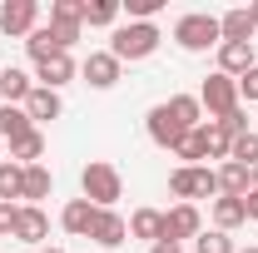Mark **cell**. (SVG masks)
<instances>
[{
	"label": "cell",
	"mask_w": 258,
	"mask_h": 253,
	"mask_svg": "<svg viewBox=\"0 0 258 253\" xmlns=\"http://www.w3.org/2000/svg\"><path fill=\"white\" fill-rule=\"evenodd\" d=\"M204 134H209V159H228V149H233V134H228L219 119H204Z\"/></svg>",
	"instance_id": "32"
},
{
	"label": "cell",
	"mask_w": 258,
	"mask_h": 253,
	"mask_svg": "<svg viewBox=\"0 0 258 253\" xmlns=\"http://www.w3.org/2000/svg\"><path fill=\"white\" fill-rule=\"evenodd\" d=\"M119 70H124V65L114 60L109 50H95L90 60L80 65V75H85V85H90V90H114V85H119Z\"/></svg>",
	"instance_id": "10"
},
{
	"label": "cell",
	"mask_w": 258,
	"mask_h": 253,
	"mask_svg": "<svg viewBox=\"0 0 258 253\" xmlns=\"http://www.w3.org/2000/svg\"><path fill=\"white\" fill-rule=\"evenodd\" d=\"M199 104H204V114L209 119H224V114H233L243 99H238V80H228V75H209L204 85H199Z\"/></svg>",
	"instance_id": "5"
},
{
	"label": "cell",
	"mask_w": 258,
	"mask_h": 253,
	"mask_svg": "<svg viewBox=\"0 0 258 253\" xmlns=\"http://www.w3.org/2000/svg\"><path fill=\"white\" fill-rule=\"evenodd\" d=\"M0 149H5V144H0Z\"/></svg>",
	"instance_id": "43"
},
{
	"label": "cell",
	"mask_w": 258,
	"mask_h": 253,
	"mask_svg": "<svg viewBox=\"0 0 258 253\" xmlns=\"http://www.w3.org/2000/svg\"><path fill=\"white\" fill-rule=\"evenodd\" d=\"M40 253H64V248H40Z\"/></svg>",
	"instance_id": "41"
},
{
	"label": "cell",
	"mask_w": 258,
	"mask_h": 253,
	"mask_svg": "<svg viewBox=\"0 0 258 253\" xmlns=\"http://www.w3.org/2000/svg\"><path fill=\"white\" fill-rule=\"evenodd\" d=\"M204 233V214L194 209V204H174L169 214H164V238H174V243H184V238H199Z\"/></svg>",
	"instance_id": "8"
},
{
	"label": "cell",
	"mask_w": 258,
	"mask_h": 253,
	"mask_svg": "<svg viewBox=\"0 0 258 253\" xmlns=\"http://www.w3.org/2000/svg\"><path fill=\"white\" fill-rule=\"evenodd\" d=\"M80 199H90L95 209H114L124 199V174L109 164V159H90L80 169Z\"/></svg>",
	"instance_id": "2"
},
{
	"label": "cell",
	"mask_w": 258,
	"mask_h": 253,
	"mask_svg": "<svg viewBox=\"0 0 258 253\" xmlns=\"http://www.w3.org/2000/svg\"><path fill=\"white\" fill-rule=\"evenodd\" d=\"M248 223V214H243V199H228V194H219L214 199V228L219 233H233V228H243Z\"/></svg>",
	"instance_id": "21"
},
{
	"label": "cell",
	"mask_w": 258,
	"mask_h": 253,
	"mask_svg": "<svg viewBox=\"0 0 258 253\" xmlns=\"http://www.w3.org/2000/svg\"><path fill=\"white\" fill-rule=\"evenodd\" d=\"M90 223H95V204L90 199H70L60 209V228L75 233V238H90Z\"/></svg>",
	"instance_id": "18"
},
{
	"label": "cell",
	"mask_w": 258,
	"mask_h": 253,
	"mask_svg": "<svg viewBox=\"0 0 258 253\" xmlns=\"http://www.w3.org/2000/svg\"><path fill=\"white\" fill-rule=\"evenodd\" d=\"M174 154L184 159V164H204V159H209V134H204V124L194 129V134H184V139H179V149H174Z\"/></svg>",
	"instance_id": "28"
},
{
	"label": "cell",
	"mask_w": 258,
	"mask_h": 253,
	"mask_svg": "<svg viewBox=\"0 0 258 253\" xmlns=\"http://www.w3.org/2000/svg\"><path fill=\"white\" fill-rule=\"evenodd\" d=\"M174 45L189 50V55L219 50V45H224V40H219V15H209V10H189V15H179V20H174Z\"/></svg>",
	"instance_id": "3"
},
{
	"label": "cell",
	"mask_w": 258,
	"mask_h": 253,
	"mask_svg": "<svg viewBox=\"0 0 258 253\" xmlns=\"http://www.w3.org/2000/svg\"><path fill=\"white\" fill-rule=\"evenodd\" d=\"M20 194H25V164L0 159V204H15Z\"/></svg>",
	"instance_id": "24"
},
{
	"label": "cell",
	"mask_w": 258,
	"mask_h": 253,
	"mask_svg": "<svg viewBox=\"0 0 258 253\" xmlns=\"http://www.w3.org/2000/svg\"><path fill=\"white\" fill-rule=\"evenodd\" d=\"M238 99H248V104H258V65L248 70V75H238Z\"/></svg>",
	"instance_id": "35"
},
{
	"label": "cell",
	"mask_w": 258,
	"mask_h": 253,
	"mask_svg": "<svg viewBox=\"0 0 258 253\" xmlns=\"http://www.w3.org/2000/svg\"><path fill=\"white\" fill-rule=\"evenodd\" d=\"M169 194L179 204H194V199H219V174L209 164H179L169 174Z\"/></svg>",
	"instance_id": "4"
},
{
	"label": "cell",
	"mask_w": 258,
	"mask_h": 253,
	"mask_svg": "<svg viewBox=\"0 0 258 253\" xmlns=\"http://www.w3.org/2000/svg\"><path fill=\"white\" fill-rule=\"evenodd\" d=\"M129 238V219L119 214V209H95V223H90V243H99V248H119Z\"/></svg>",
	"instance_id": "7"
},
{
	"label": "cell",
	"mask_w": 258,
	"mask_h": 253,
	"mask_svg": "<svg viewBox=\"0 0 258 253\" xmlns=\"http://www.w3.org/2000/svg\"><path fill=\"white\" fill-rule=\"evenodd\" d=\"M45 238H50V219H45V209L20 204V214H15V243H30V248H40Z\"/></svg>",
	"instance_id": "11"
},
{
	"label": "cell",
	"mask_w": 258,
	"mask_h": 253,
	"mask_svg": "<svg viewBox=\"0 0 258 253\" xmlns=\"http://www.w3.org/2000/svg\"><path fill=\"white\" fill-rule=\"evenodd\" d=\"M40 25V0H5L0 5V35H30Z\"/></svg>",
	"instance_id": "6"
},
{
	"label": "cell",
	"mask_w": 258,
	"mask_h": 253,
	"mask_svg": "<svg viewBox=\"0 0 258 253\" xmlns=\"http://www.w3.org/2000/svg\"><path fill=\"white\" fill-rule=\"evenodd\" d=\"M50 25H80L85 30V0H50Z\"/></svg>",
	"instance_id": "29"
},
{
	"label": "cell",
	"mask_w": 258,
	"mask_h": 253,
	"mask_svg": "<svg viewBox=\"0 0 258 253\" xmlns=\"http://www.w3.org/2000/svg\"><path fill=\"white\" fill-rule=\"evenodd\" d=\"M149 253H184V248H179L174 238H159V243H149Z\"/></svg>",
	"instance_id": "38"
},
{
	"label": "cell",
	"mask_w": 258,
	"mask_h": 253,
	"mask_svg": "<svg viewBox=\"0 0 258 253\" xmlns=\"http://www.w3.org/2000/svg\"><path fill=\"white\" fill-rule=\"evenodd\" d=\"M219 40H224V45H253V20H248L243 5L219 15Z\"/></svg>",
	"instance_id": "16"
},
{
	"label": "cell",
	"mask_w": 258,
	"mask_h": 253,
	"mask_svg": "<svg viewBox=\"0 0 258 253\" xmlns=\"http://www.w3.org/2000/svg\"><path fill=\"white\" fill-rule=\"evenodd\" d=\"M164 109H169V119L184 129V134H194V129L204 124V104H199V95H169Z\"/></svg>",
	"instance_id": "15"
},
{
	"label": "cell",
	"mask_w": 258,
	"mask_h": 253,
	"mask_svg": "<svg viewBox=\"0 0 258 253\" xmlns=\"http://www.w3.org/2000/svg\"><path fill=\"white\" fill-rule=\"evenodd\" d=\"M144 129H149V139H154L159 149H169V154H174V149H179V139H184V129L169 119V109H164V104H154V109L144 114Z\"/></svg>",
	"instance_id": "12"
},
{
	"label": "cell",
	"mask_w": 258,
	"mask_h": 253,
	"mask_svg": "<svg viewBox=\"0 0 258 253\" xmlns=\"http://www.w3.org/2000/svg\"><path fill=\"white\" fill-rule=\"evenodd\" d=\"M238 253H258V248H238Z\"/></svg>",
	"instance_id": "42"
},
{
	"label": "cell",
	"mask_w": 258,
	"mask_h": 253,
	"mask_svg": "<svg viewBox=\"0 0 258 253\" xmlns=\"http://www.w3.org/2000/svg\"><path fill=\"white\" fill-rule=\"evenodd\" d=\"M119 5H124L129 20H144V25H154V15L164 10V0H119Z\"/></svg>",
	"instance_id": "33"
},
{
	"label": "cell",
	"mask_w": 258,
	"mask_h": 253,
	"mask_svg": "<svg viewBox=\"0 0 258 253\" xmlns=\"http://www.w3.org/2000/svg\"><path fill=\"white\" fill-rule=\"evenodd\" d=\"M129 238L159 243V238H164V214H159V209H134V214H129Z\"/></svg>",
	"instance_id": "20"
},
{
	"label": "cell",
	"mask_w": 258,
	"mask_h": 253,
	"mask_svg": "<svg viewBox=\"0 0 258 253\" xmlns=\"http://www.w3.org/2000/svg\"><path fill=\"white\" fill-rule=\"evenodd\" d=\"M15 214L20 204H0V238H15Z\"/></svg>",
	"instance_id": "36"
},
{
	"label": "cell",
	"mask_w": 258,
	"mask_h": 253,
	"mask_svg": "<svg viewBox=\"0 0 258 253\" xmlns=\"http://www.w3.org/2000/svg\"><path fill=\"white\" fill-rule=\"evenodd\" d=\"M194 253H238V243H233L228 233H219V228H204V233L194 238Z\"/></svg>",
	"instance_id": "31"
},
{
	"label": "cell",
	"mask_w": 258,
	"mask_h": 253,
	"mask_svg": "<svg viewBox=\"0 0 258 253\" xmlns=\"http://www.w3.org/2000/svg\"><path fill=\"white\" fill-rule=\"evenodd\" d=\"M25 114H30V124H35V129L45 124V119H60V114H64L60 90H45V85H35L30 99H25Z\"/></svg>",
	"instance_id": "13"
},
{
	"label": "cell",
	"mask_w": 258,
	"mask_h": 253,
	"mask_svg": "<svg viewBox=\"0 0 258 253\" xmlns=\"http://www.w3.org/2000/svg\"><path fill=\"white\" fill-rule=\"evenodd\" d=\"M159 45H164L159 25H144V20H124V25H114V35H109V55H114L119 65L149 60Z\"/></svg>",
	"instance_id": "1"
},
{
	"label": "cell",
	"mask_w": 258,
	"mask_h": 253,
	"mask_svg": "<svg viewBox=\"0 0 258 253\" xmlns=\"http://www.w3.org/2000/svg\"><path fill=\"white\" fill-rule=\"evenodd\" d=\"M119 15H124V5H119V0H85V25H95V30L119 25Z\"/></svg>",
	"instance_id": "26"
},
{
	"label": "cell",
	"mask_w": 258,
	"mask_h": 253,
	"mask_svg": "<svg viewBox=\"0 0 258 253\" xmlns=\"http://www.w3.org/2000/svg\"><path fill=\"white\" fill-rule=\"evenodd\" d=\"M214 174H219V194H228V199H243V194L253 189V169H243V164H233V159H224Z\"/></svg>",
	"instance_id": "19"
},
{
	"label": "cell",
	"mask_w": 258,
	"mask_h": 253,
	"mask_svg": "<svg viewBox=\"0 0 258 253\" xmlns=\"http://www.w3.org/2000/svg\"><path fill=\"white\" fill-rule=\"evenodd\" d=\"M55 50H60V40H55V30H50V25H35V30L25 35V55H30L35 65L45 60V55H55Z\"/></svg>",
	"instance_id": "27"
},
{
	"label": "cell",
	"mask_w": 258,
	"mask_h": 253,
	"mask_svg": "<svg viewBox=\"0 0 258 253\" xmlns=\"http://www.w3.org/2000/svg\"><path fill=\"white\" fill-rule=\"evenodd\" d=\"M30 90H35V75H25L20 65H5V70H0V104H20V109H25Z\"/></svg>",
	"instance_id": "14"
},
{
	"label": "cell",
	"mask_w": 258,
	"mask_h": 253,
	"mask_svg": "<svg viewBox=\"0 0 258 253\" xmlns=\"http://www.w3.org/2000/svg\"><path fill=\"white\" fill-rule=\"evenodd\" d=\"M50 189H55V174H50L45 164H30V169H25V194H20V199L40 209V199H50Z\"/></svg>",
	"instance_id": "23"
},
{
	"label": "cell",
	"mask_w": 258,
	"mask_h": 253,
	"mask_svg": "<svg viewBox=\"0 0 258 253\" xmlns=\"http://www.w3.org/2000/svg\"><path fill=\"white\" fill-rule=\"evenodd\" d=\"M228 159H233V164H243V169H253V164H258V129L238 134V139H233V149H228Z\"/></svg>",
	"instance_id": "30"
},
{
	"label": "cell",
	"mask_w": 258,
	"mask_h": 253,
	"mask_svg": "<svg viewBox=\"0 0 258 253\" xmlns=\"http://www.w3.org/2000/svg\"><path fill=\"white\" fill-rule=\"evenodd\" d=\"M219 124H224L228 134H233V139H238V134H248V109H243V104H238V109H233V114H224V119H219Z\"/></svg>",
	"instance_id": "34"
},
{
	"label": "cell",
	"mask_w": 258,
	"mask_h": 253,
	"mask_svg": "<svg viewBox=\"0 0 258 253\" xmlns=\"http://www.w3.org/2000/svg\"><path fill=\"white\" fill-rule=\"evenodd\" d=\"M253 65H258V50H253V45H219V75L238 80V75H248Z\"/></svg>",
	"instance_id": "17"
},
{
	"label": "cell",
	"mask_w": 258,
	"mask_h": 253,
	"mask_svg": "<svg viewBox=\"0 0 258 253\" xmlns=\"http://www.w3.org/2000/svg\"><path fill=\"white\" fill-rule=\"evenodd\" d=\"M248 20H253V30H258V0H253V5H248Z\"/></svg>",
	"instance_id": "39"
},
{
	"label": "cell",
	"mask_w": 258,
	"mask_h": 253,
	"mask_svg": "<svg viewBox=\"0 0 258 253\" xmlns=\"http://www.w3.org/2000/svg\"><path fill=\"white\" fill-rule=\"evenodd\" d=\"M45 149H50V144H45V134H40V129H30L25 139H15V144H10V159L30 169V164H40V159H45Z\"/></svg>",
	"instance_id": "25"
},
{
	"label": "cell",
	"mask_w": 258,
	"mask_h": 253,
	"mask_svg": "<svg viewBox=\"0 0 258 253\" xmlns=\"http://www.w3.org/2000/svg\"><path fill=\"white\" fill-rule=\"evenodd\" d=\"M75 75H80V65L70 60L64 50H55V55H45V60L35 65V85H45V90H64Z\"/></svg>",
	"instance_id": "9"
},
{
	"label": "cell",
	"mask_w": 258,
	"mask_h": 253,
	"mask_svg": "<svg viewBox=\"0 0 258 253\" xmlns=\"http://www.w3.org/2000/svg\"><path fill=\"white\" fill-rule=\"evenodd\" d=\"M243 214H248V219H258V189L243 194Z\"/></svg>",
	"instance_id": "37"
},
{
	"label": "cell",
	"mask_w": 258,
	"mask_h": 253,
	"mask_svg": "<svg viewBox=\"0 0 258 253\" xmlns=\"http://www.w3.org/2000/svg\"><path fill=\"white\" fill-rule=\"evenodd\" d=\"M30 129L35 124H30V114H25L20 104H0V144H5V139L15 144V139H25Z\"/></svg>",
	"instance_id": "22"
},
{
	"label": "cell",
	"mask_w": 258,
	"mask_h": 253,
	"mask_svg": "<svg viewBox=\"0 0 258 253\" xmlns=\"http://www.w3.org/2000/svg\"><path fill=\"white\" fill-rule=\"evenodd\" d=\"M253 189H258V164H253Z\"/></svg>",
	"instance_id": "40"
}]
</instances>
